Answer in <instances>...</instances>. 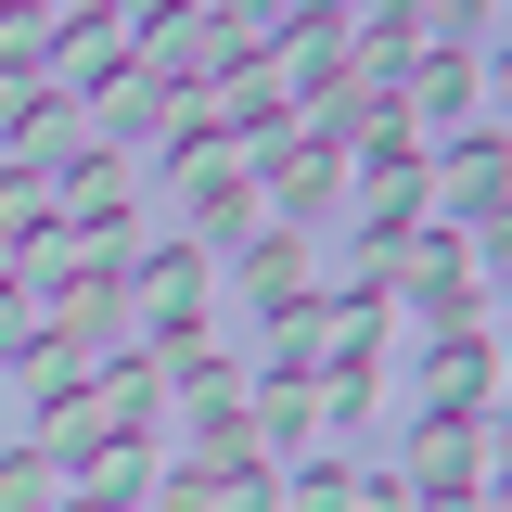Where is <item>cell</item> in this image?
Listing matches in <instances>:
<instances>
[{
    "mask_svg": "<svg viewBox=\"0 0 512 512\" xmlns=\"http://www.w3.org/2000/svg\"><path fill=\"white\" fill-rule=\"evenodd\" d=\"M308 397H320V423H359V410H384V359L372 346H359V359H320Z\"/></svg>",
    "mask_w": 512,
    "mask_h": 512,
    "instance_id": "obj_16",
    "label": "cell"
},
{
    "mask_svg": "<svg viewBox=\"0 0 512 512\" xmlns=\"http://www.w3.org/2000/svg\"><path fill=\"white\" fill-rule=\"evenodd\" d=\"M52 512H116V500H77V487H64V500H52Z\"/></svg>",
    "mask_w": 512,
    "mask_h": 512,
    "instance_id": "obj_21",
    "label": "cell"
},
{
    "mask_svg": "<svg viewBox=\"0 0 512 512\" xmlns=\"http://www.w3.org/2000/svg\"><path fill=\"white\" fill-rule=\"evenodd\" d=\"M333 512H410V487H397V474H359V461H346V474H333Z\"/></svg>",
    "mask_w": 512,
    "mask_h": 512,
    "instance_id": "obj_19",
    "label": "cell"
},
{
    "mask_svg": "<svg viewBox=\"0 0 512 512\" xmlns=\"http://www.w3.org/2000/svg\"><path fill=\"white\" fill-rule=\"evenodd\" d=\"M500 192H512V154H500V116H487L448 141V167H423V231H500Z\"/></svg>",
    "mask_w": 512,
    "mask_h": 512,
    "instance_id": "obj_2",
    "label": "cell"
},
{
    "mask_svg": "<svg viewBox=\"0 0 512 512\" xmlns=\"http://www.w3.org/2000/svg\"><path fill=\"white\" fill-rule=\"evenodd\" d=\"M90 384H103V410H116L128 436H154V410H167V359H154V346H103Z\"/></svg>",
    "mask_w": 512,
    "mask_h": 512,
    "instance_id": "obj_11",
    "label": "cell"
},
{
    "mask_svg": "<svg viewBox=\"0 0 512 512\" xmlns=\"http://www.w3.org/2000/svg\"><path fill=\"white\" fill-rule=\"evenodd\" d=\"M39 231H64L52 218V167H13L0 154V244H39Z\"/></svg>",
    "mask_w": 512,
    "mask_h": 512,
    "instance_id": "obj_17",
    "label": "cell"
},
{
    "mask_svg": "<svg viewBox=\"0 0 512 512\" xmlns=\"http://www.w3.org/2000/svg\"><path fill=\"white\" fill-rule=\"evenodd\" d=\"M205 269H218V256H205V244H180V231L128 256V282H116V295L141 308L154 359H192V346H205Z\"/></svg>",
    "mask_w": 512,
    "mask_h": 512,
    "instance_id": "obj_1",
    "label": "cell"
},
{
    "mask_svg": "<svg viewBox=\"0 0 512 512\" xmlns=\"http://www.w3.org/2000/svg\"><path fill=\"white\" fill-rule=\"evenodd\" d=\"M77 116H90V141H116V154H141V141H154V154H167V141H180V90H167V77H154V64L128 52L116 77H103V90H90V103H77Z\"/></svg>",
    "mask_w": 512,
    "mask_h": 512,
    "instance_id": "obj_4",
    "label": "cell"
},
{
    "mask_svg": "<svg viewBox=\"0 0 512 512\" xmlns=\"http://www.w3.org/2000/svg\"><path fill=\"white\" fill-rule=\"evenodd\" d=\"M52 500H64V461H52V448H39V436L0 448V512H52Z\"/></svg>",
    "mask_w": 512,
    "mask_h": 512,
    "instance_id": "obj_18",
    "label": "cell"
},
{
    "mask_svg": "<svg viewBox=\"0 0 512 512\" xmlns=\"http://www.w3.org/2000/svg\"><path fill=\"white\" fill-rule=\"evenodd\" d=\"M410 500H448V487H500V423H423L410 461H397Z\"/></svg>",
    "mask_w": 512,
    "mask_h": 512,
    "instance_id": "obj_7",
    "label": "cell"
},
{
    "mask_svg": "<svg viewBox=\"0 0 512 512\" xmlns=\"http://www.w3.org/2000/svg\"><path fill=\"white\" fill-rule=\"evenodd\" d=\"M0 372L26 384V410H52V397H77V384H90V346H64V333H26Z\"/></svg>",
    "mask_w": 512,
    "mask_h": 512,
    "instance_id": "obj_13",
    "label": "cell"
},
{
    "mask_svg": "<svg viewBox=\"0 0 512 512\" xmlns=\"http://www.w3.org/2000/svg\"><path fill=\"white\" fill-rule=\"evenodd\" d=\"M244 295L256 308H282V295H308V244H295V218H269V231H244Z\"/></svg>",
    "mask_w": 512,
    "mask_h": 512,
    "instance_id": "obj_12",
    "label": "cell"
},
{
    "mask_svg": "<svg viewBox=\"0 0 512 512\" xmlns=\"http://www.w3.org/2000/svg\"><path fill=\"white\" fill-rule=\"evenodd\" d=\"M154 474H167L154 436H103V448H77V461H64V487H77V500H116V512L154 500Z\"/></svg>",
    "mask_w": 512,
    "mask_h": 512,
    "instance_id": "obj_9",
    "label": "cell"
},
{
    "mask_svg": "<svg viewBox=\"0 0 512 512\" xmlns=\"http://www.w3.org/2000/svg\"><path fill=\"white\" fill-rule=\"evenodd\" d=\"M244 423H256V448L308 436V423H320V397H308V372H269V384H244Z\"/></svg>",
    "mask_w": 512,
    "mask_h": 512,
    "instance_id": "obj_15",
    "label": "cell"
},
{
    "mask_svg": "<svg viewBox=\"0 0 512 512\" xmlns=\"http://www.w3.org/2000/svg\"><path fill=\"white\" fill-rule=\"evenodd\" d=\"M487 410H500V333L436 346V359H423V423H487Z\"/></svg>",
    "mask_w": 512,
    "mask_h": 512,
    "instance_id": "obj_8",
    "label": "cell"
},
{
    "mask_svg": "<svg viewBox=\"0 0 512 512\" xmlns=\"http://www.w3.org/2000/svg\"><path fill=\"white\" fill-rule=\"evenodd\" d=\"M128 39H141V13H116V0H90V13H64L52 26V52H39V77H52L64 103H90L103 77L128 64Z\"/></svg>",
    "mask_w": 512,
    "mask_h": 512,
    "instance_id": "obj_5",
    "label": "cell"
},
{
    "mask_svg": "<svg viewBox=\"0 0 512 512\" xmlns=\"http://www.w3.org/2000/svg\"><path fill=\"white\" fill-rule=\"evenodd\" d=\"M346 192H359V154H333L308 128H282V141L256 154V205H269V218H308V205H346Z\"/></svg>",
    "mask_w": 512,
    "mask_h": 512,
    "instance_id": "obj_3",
    "label": "cell"
},
{
    "mask_svg": "<svg viewBox=\"0 0 512 512\" xmlns=\"http://www.w3.org/2000/svg\"><path fill=\"white\" fill-rule=\"evenodd\" d=\"M397 103H423V116H448V128H487V64L474 52H423L397 77Z\"/></svg>",
    "mask_w": 512,
    "mask_h": 512,
    "instance_id": "obj_10",
    "label": "cell"
},
{
    "mask_svg": "<svg viewBox=\"0 0 512 512\" xmlns=\"http://www.w3.org/2000/svg\"><path fill=\"white\" fill-rule=\"evenodd\" d=\"M410 512H500V487H448V500H410Z\"/></svg>",
    "mask_w": 512,
    "mask_h": 512,
    "instance_id": "obj_20",
    "label": "cell"
},
{
    "mask_svg": "<svg viewBox=\"0 0 512 512\" xmlns=\"http://www.w3.org/2000/svg\"><path fill=\"white\" fill-rule=\"evenodd\" d=\"M244 359H218V346H192V359H167V397H180L192 423H218V410H244Z\"/></svg>",
    "mask_w": 512,
    "mask_h": 512,
    "instance_id": "obj_14",
    "label": "cell"
},
{
    "mask_svg": "<svg viewBox=\"0 0 512 512\" xmlns=\"http://www.w3.org/2000/svg\"><path fill=\"white\" fill-rule=\"evenodd\" d=\"M52 218H64V231H116V218H141V154H116V141L64 154V167H52Z\"/></svg>",
    "mask_w": 512,
    "mask_h": 512,
    "instance_id": "obj_6",
    "label": "cell"
}]
</instances>
